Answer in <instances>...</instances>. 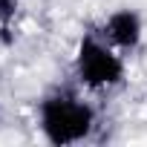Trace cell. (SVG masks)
I'll return each instance as SVG.
<instances>
[{
  "label": "cell",
  "mask_w": 147,
  "mask_h": 147,
  "mask_svg": "<svg viewBox=\"0 0 147 147\" xmlns=\"http://www.w3.org/2000/svg\"><path fill=\"white\" fill-rule=\"evenodd\" d=\"M38 124L49 144L66 147L90 138L95 130V110L69 90H55L38 104Z\"/></svg>",
  "instance_id": "obj_1"
},
{
  "label": "cell",
  "mask_w": 147,
  "mask_h": 147,
  "mask_svg": "<svg viewBox=\"0 0 147 147\" xmlns=\"http://www.w3.org/2000/svg\"><path fill=\"white\" fill-rule=\"evenodd\" d=\"M75 78L87 90H113L124 81V61L95 35H84L75 52Z\"/></svg>",
  "instance_id": "obj_2"
},
{
  "label": "cell",
  "mask_w": 147,
  "mask_h": 147,
  "mask_svg": "<svg viewBox=\"0 0 147 147\" xmlns=\"http://www.w3.org/2000/svg\"><path fill=\"white\" fill-rule=\"evenodd\" d=\"M104 32H107V40L113 46L133 52V49H138V43L144 38V23H141V15L136 9H115L107 18Z\"/></svg>",
  "instance_id": "obj_3"
},
{
  "label": "cell",
  "mask_w": 147,
  "mask_h": 147,
  "mask_svg": "<svg viewBox=\"0 0 147 147\" xmlns=\"http://www.w3.org/2000/svg\"><path fill=\"white\" fill-rule=\"evenodd\" d=\"M18 6L20 0H0V35L9 43L12 40V26H15V18H18Z\"/></svg>",
  "instance_id": "obj_4"
}]
</instances>
